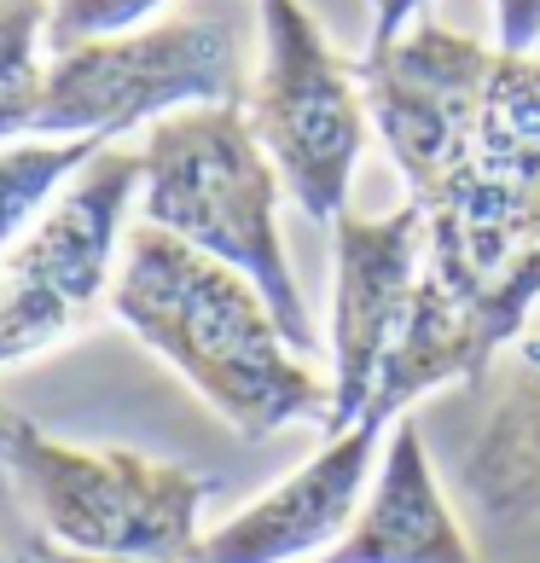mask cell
<instances>
[{
  "instance_id": "6da1fadb",
  "label": "cell",
  "mask_w": 540,
  "mask_h": 563,
  "mask_svg": "<svg viewBox=\"0 0 540 563\" xmlns=\"http://www.w3.org/2000/svg\"><path fill=\"white\" fill-rule=\"evenodd\" d=\"M355 70L372 134L425 210V267L500 279L540 250V53L419 18Z\"/></svg>"
},
{
  "instance_id": "7a4b0ae2",
  "label": "cell",
  "mask_w": 540,
  "mask_h": 563,
  "mask_svg": "<svg viewBox=\"0 0 540 563\" xmlns=\"http://www.w3.org/2000/svg\"><path fill=\"white\" fill-rule=\"evenodd\" d=\"M111 320L244 442H267L290 424L326 430L331 419V372L285 343L262 290L163 227H129Z\"/></svg>"
},
{
  "instance_id": "3957f363",
  "label": "cell",
  "mask_w": 540,
  "mask_h": 563,
  "mask_svg": "<svg viewBox=\"0 0 540 563\" xmlns=\"http://www.w3.org/2000/svg\"><path fill=\"white\" fill-rule=\"evenodd\" d=\"M140 221L203 250L262 290L285 343L315 361L320 325L308 308L297 267L285 256L279 198L285 186L251 134L244 106H192L145 129L140 145Z\"/></svg>"
},
{
  "instance_id": "277c9868",
  "label": "cell",
  "mask_w": 540,
  "mask_h": 563,
  "mask_svg": "<svg viewBox=\"0 0 540 563\" xmlns=\"http://www.w3.org/2000/svg\"><path fill=\"white\" fill-rule=\"evenodd\" d=\"M256 35V0H186L145 30L53 53L35 134L122 140L192 106H244Z\"/></svg>"
},
{
  "instance_id": "5b68a950",
  "label": "cell",
  "mask_w": 540,
  "mask_h": 563,
  "mask_svg": "<svg viewBox=\"0 0 540 563\" xmlns=\"http://www.w3.org/2000/svg\"><path fill=\"white\" fill-rule=\"evenodd\" d=\"M0 471L18 483L47 547L111 563H186L203 540L198 517L221 488L175 459L58 442L12 407L0 419Z\"/></svg>"
},
{
  "instance_id": "8992f818",
  "label": "cell",
  "mask_w": 540,
  "mask_h": 563,
  "mask_svg": "<svg viewBox=\"0 0 540 563\" xmlns=\"http://www.w3.org/2000/svg\"><path fill=\"white\" fill-rule=\"evenodd\" d=\"M140 152L122 140L106 145L0 256V366L53 354L99 314H111L117 262L129 244L122 227L140 203Z\"/></svg>"
},
{
  "instance_id": "52a82bcc",
  "label": "cell",
  "mask_w": 540,
  "mask_h": 563,
  "mask_svg": "<svg viewBox=\"0 0 540 563\" xmlns=\"http://www.w3.org/2000/svg\"><path fill=\"white\" fill-rule=\"evenodd\" d=\"M256 30L262 65L244 99L251 134L262 140L285 198L315 227H338L372 134L361 70L326 41L302 0H256Z\"/></svg>"
},
{
  "instance_id": "ba28073f",
  "label": "cell",
  "mask_w": 540,
  "mask_h": 563,
  "mask_svg": "<svg viewBox=\"0 0 540 563\" xmlns=\"http://www.w3.org/2000/svg\"><path fill=\"white\" fill-rule=\"evenodd\" d=\"M331 262H338V279H331V419L320 435H343L366 419L389 354L407 331L425 274V210L412 198L389 216L349 210L331 227Z\"/></svg>"
},
{
  "instance_id": "9c48e42d",
  "label": "cell",
  "mask_w": 540,
  "mask_h": 563,
  "mask_svg": "<svg viewBox=\"0 0 540 563\" xmlns=\"http://www.w3.org/2000/svg\"><path fill=\"white\" fill-rule=\"evenodd\" d=\"M535 302H540V250L517 256L500 279H453L425 267L407 331L389 354L366 419L401 424L425 395L448 384H476L494 366V354L524 343Z\"/></svg>"
},
{
  "instance_id": "30bf717a",
  "label": "cell",
  "mask_w": 540,
  "mask_h": 563,
  "mask_svg": "<svg viewBox=\"0 0 540 563\" xmlns=\"http://www.w3.org/2000/svg\"><path fill=\"white\" fill-rule=\"evenodd\" d=\"M384 435L389 424L378 419H361L343 435H326L315 459H302L267 494H256L251 506H239L227 523H216L186 563H302V558L320 563L361 517Z\"/></svg>"
},
{
  "instance_id": "8fae6325",
  "label": "cell",
  "mask_w": 540,
  "mask_h": 563,
  "mask_svg": "<svg viewBox=\"0 0 540 563\" xmlns=\"http://www.w3.org/2000/svg\"><path fill=\"white\" fill-rule=\"evenodd\" d=\"M320 563H476V547L436 483L412 419L389 424L361 517Z\"/></svg>"
},
{
  "instance_id": "7c38bea8",
  "label": "cell",
  "mask_w": 540,
  "mask_h": 563,
  "mask_svg": "<svg viewBox=\"0 0 540 563\" xmlns=\"http://www.w3.org/2000/svg\"><path fill=\"white\" fill-rule=\"evenodd\" d=\"M460 476L494 529H524L540 517V343L524 338L511 384L476 430Z\"/></svg>"
},
{
  "instance_id": "4fadbf2b",
  "label": "cell",
  "mask_w": 540,
  "mask_h": 563,
  "mask_svg": "<svg viewBox=\"0 0 540 563\" xmlns=\"http://www.w3.org/2000/svg\"><path fill=\"white\" fill-rule=\"evenodd\" d=\"M117 140H47V134H30V140H12L0 145V256L18 244V233L47 210L58 198V186H65L76 169H88V163L106 152Z\"/></svg>"
},
{
  "instance_id": "5bb4252c",
  "label": "cell",
  "mask_w": 540,
  "mask_h": 563,
  "mask_svg": "<svg viewBox=\"0 0 540 563\" xmlns=\"http://www.w3.org/2000/svg\"><path fill=\"white\" fill-rule=\"evenodd\" d=\"M47 88V0H0V145L30 140Z\"/></svg>"
},
{
  "instance_id": "9a60e30c",
  "label": "cell",
  "mask_w": 540,
  "mask_h": 563,
  "mask_svg": "<svg viewBox=\"0 0 540 563\" xmlns=\"http://www.w3.org/2000/svg\"><path fill=\"white\" fill-rule=\"evenodd\" d=\"M163 7H175V0H47V58L145 30L163 18Z\"/></svg>"
},
{
  "instance_id": "2e32d148",
  "label": "cell",
  "mask_w": 540,
  "mask_h": 563,
  "mask_svg": "<svg viewBox=\"0 0 540 563\" xmlns=\"http://www.w3.org/2000/svg\"><path fill=\"white\" fill-rule=\"evenodd\" d=\"M494 7V47L540 53V0H488Z\"/></svg>"
},
{
  "instance_id": "e0dca14e",
  "label": "cell",
  "mask_w": 540,
  "mask_h": 563,
  "mask_svg": "<svg viewBox=\"0 0 540 563\" xmlns=\"http://www.w3.org/2000/svg\"><path fill=\"white\" fill-rule=\"evenodd\" d=\"M430 0H372V41H366V53L372 47H389L401 30H412L425 18Z\"/></svg>"
},
{
  "instance_id": "ac0fdd59",
  "label": "cell",
  "mask_w": 540,
  "mask_h": 563,
  "mask_svg": "<svg viewBox=\"0 0 540 563\" xmlns=\"http://www.w3.org/2000/svg\"><path fill=\"white\" fill-rule=\"evenodd\" d=\"M30 563H111V558H76V552H58V547H47V540H35Z\"/></svg>"
},
{
  "instance_id": "d6986e66",
  "label": "cell",
  "mask_w": 540,
  "mask_h": 563,
  "mask_svg": "<svg viewBox=\"0 0 540 563\" xmlns=\"http://www.w3.org/2000/svg\"><path fill=\"white\" fill-rule=\"evenodd\" d=\"M0 419H7V407H0Z\"/></svg>"
}]
</instances>
